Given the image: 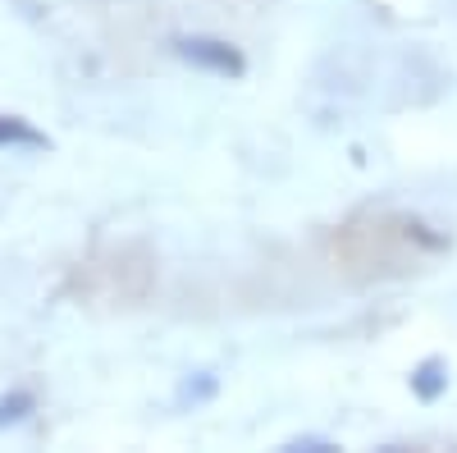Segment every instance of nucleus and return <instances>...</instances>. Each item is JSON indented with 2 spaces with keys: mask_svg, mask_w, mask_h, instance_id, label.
Wrapping results in <instances>:
<instances>
[{
  "mask_svg": "<svg viewBox=\"0 0 457 453\" xmlns=\"http://www.w3.org/2000/svg\"><path fill=\"white\" fill-rule=\"evenodd\" d=\"M179 51L193 60V64H206L215 73H243V55L224 42H211V37H193V42H179Z\"/></svg>",
  "mask_w": 457,
  "mask_h": 453,
  "instance_id": "nucleus-3",
  "label": "nucleus"
},
{
  "mask_svg": "<svg viewBox=\"0 0 457 453\" xmlns=\"http://www.w3.org/2000/svg\"><path fill=\"white\" fill-rule=\"evenodd\" d=\"M151 284H156V256L142 243L105 247L79 271V289L96 302H110V307H133L151 293Z\"/></svg>",
  "mask_w": 457,
  "mask_h": 453,
  "instance_id": "nucleus-2",
  "label": "nucleus"
},
{
  "mask_svg": "<svg viewBox=\"0 0 457 453\" xmlns=\"http://www.w3.org/2000/svg\"><path fill=\"white\" fill-rule=\"evenodd\" d=\"M0 147H46V138L19 115H0Z\"/></svg>",
  "mask_w": 457,
  "mask_h": 453,
  "instance_id": "nucleus-4",
  "label": "nucleus"
},
{
  "mask_svg": "<svg viewBox=\"0 0 457 453\" xmlns=\"http://www.w3.org/2000/svg\"><path fill=\"white\" fill-rule=\"evenodd\" d=\"M444 247H448V239L435 234L416 215L375 211V215H357L343 230H334L329 261L353 280H389V275L416 271L421 261H430Z\"/></svg>",
  "mask_w": 457,
  "mask_h": 453,
  "instance_id": "nucleus-1",
  "label": "nucleus"
}]
</instances>
